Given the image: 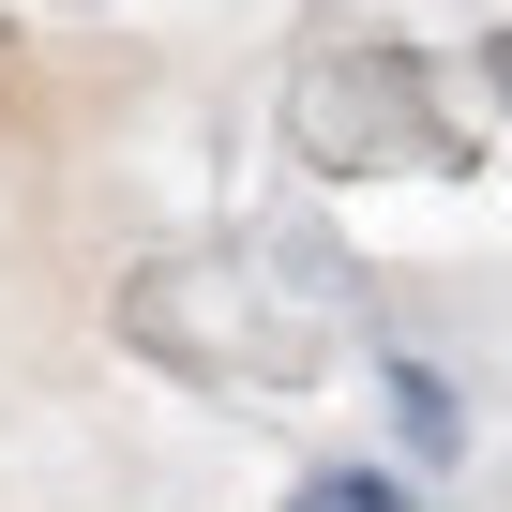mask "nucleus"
I'll return each mask as SVG.
<instances>
[{"instance_id":"1","label":"nucleus","mask_w":512,"mask_h":512,"mask_svg":"<svg viewBox=\"0 0 512 512\" xmlns=\"http://www.w3.org/2000/svg\"><path fill=\"white\" fill-rule=\"evenodd\" d=\"M392 407H407V437H422V452H452V392H437V377H422V362H407V377H392Z\"/></svg>"},{"instance_id":"2","label":"nucleus","mask_w":512,"mask_h":512,"mask_svg":"<svg viewBox=\"0 0 512 512\" xmlns=\"http://www.w3.org/2000/svg\"><path fill=\"white\" fill-rule=\"evenodd\" d=\"M302 512H392V482L377 467H332V482H302Z\"/></svg>"}]
</instances>
